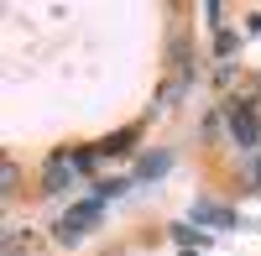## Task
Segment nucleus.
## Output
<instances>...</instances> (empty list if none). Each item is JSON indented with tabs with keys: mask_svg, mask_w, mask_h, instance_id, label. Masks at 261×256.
<instances>
[{
	"mask_svg": "<svg viewBox=\"0 0 261 256\" xmlns=\"http://www.w3.org/2000/svg\"><path fill=\"white\" fill-rule=\"evenodd\" d=\"M94 220H99V204H79L73 215H63V220H58V241H79Z\"/></svg>",
	"mask_w": 261,
	"mask_h": 256,
	"instance_id": "nucleus-1",
	"label": "nucleus"
},
{
	"mask_svg": "<svg viewBox=\"0 0 261 256\" xmlns=\"http://www.w3.org/2000/svg\"><path fill=\"white\" fill-rule=\"evenodd\" d=\"M251 183H256V188H261V157H256V162H251Z\"/></svg>",
	"mask_w": 261,
	"mask_h": 256,
	"instance_id": "nucleus-3",
	"label": "nucleus"
},
{
	"mask_svg": "<svg viewBox=\"0 0 261 256\" xmlns=\"http://www.w3.org/2000/svg\"><path fill=\"white\" fill-rule=\"evenodd\" d=\"M230 131H235L241 146H256V141H261V125H256V110H251V105H235V110H230Z\"/></svg>",
	"mask_w": 261,
	"mask_h": 256,
	"instance_id": "nucleus-2",
	"label": "nucleus"
}]
</instances>
